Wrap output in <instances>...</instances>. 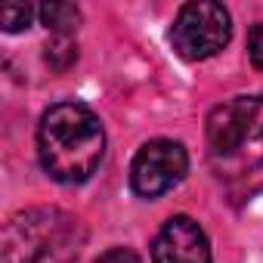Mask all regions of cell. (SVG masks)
Instances as JSON below:
<instances>
[{"label": "cell", "instance_id": "obj_1", "mask_svg": "<svg viewBox=\"0 0 263 263\" xmlns=\"http://www.w3.org/2000/svg\"><path fill=\"white\" fill-rule=\"evenodd\" d=\"M105 152L102 121L84 102H56L37 124L41 167L65 186L84 183L96 174Z\"/></svg>", "mask_w": 263, "mask_h": 263}, {"label": "cell", "instance_id": "obj_2", "mask_svg": "<svg viewBox=\"0 0 263 263\" xmlns=\"http://www.w3.org/2000/svg\"><path fill=\"white\" fill-rule=\"evenodd\" d=\"M208 161L220 180L263 171V96H232L208 115Z\"/></svg>", "mask_w": 263, "mask_h": 263}, {"label": "cell", "instance_id": "obj_3", "mask_svg": "<svg viewBox=\"0 0 263 263\" xmlns=\"http://www.w3.org/2000/svg\"><path fill=\"white\" fill-rule=\"evenodd\" d=\"M87 229L59 208H28L4 229V263H68L81 254Z\"/></svg>", "mask_w": 263, "mask_h": 263}, {"label": "cell", "instance_id": "obj_4", "mask_svg": "<svg viewBox=\"0 0 263 263\" xmlns=\"http://www.w3.org/2000/svg\"><path fill=\"white\" fill-rule=\"evenodd\" d=\"M229 37H232L229 13L223 10V4H214V0L186 4L180 10V16L174 19V28H171L174 50L192 62L217 56L229 44Z\"/></svg>", "mask_w": 263, "mask_h": 263}, {"label": "cell", "instance_id": "obj_5", "mask_svg": "<svg viewBox=\"0 0 263 263\" xmlns=\"http://www.w3.org/2000/svg\"><path fill=\"white\" fill-rule=\"evenodd\" d=\"M189 171V155L174 140L146 143L130 164V186L143 198H158L171 192Z\"/></svg>", "mask_w": 263, "mask_h": 263}, {"label": "cell", "instance_id": "obj_6", "mask_svg": "<svg viewBox=\"0 0 263 263\" xmlns=\"http://www.w3.org/2000/svg\"><path fill=\"white\" fill-rule=\"evenodd\" d=\"M152 260L155 263H211V245L204 229L192 217H171L155 241H152Z\"/></svg>", "mask_w": 263, "mask_h": 263}, {"label": "cell", "instance_id": "obj_7", "mask_svg": "<svg viewBox=\"0 0 263 263\" xmlns=\"http://www.w3.org/2000/svg\"><path fill=\"white\" fill-rule=\"evenodd\" d=\"M37 13H41L44 25L50 31H56V34H71L81 25V10L74 4H65V0H50V4H44Z\"/></svg>", "mask_w": 263, "mask_h": 263}, {"label": "cell", "instance_id": "obj_8", "mask_svg": "<svg viewBox=\"0 0 263 263\" xmlns=\"http://www.w3.org/2000/svg\"><path fill=\"white\" fill-rule=\"evenodd\" d=\"M31 19H34V7L31 4H4V10H0V25H4V31H22V28H28L31 25Z\"/></svg>", "mask_w": 263, "mask_h": 263}, {"label": "cell", "instance_id": "obj_9", "mask_svg": "<svg viewBox=\"0 0 263 263\" xmlns=\"http://www.w3.org/2000/svg\"><path fill=\"white\" fill-rule=\"evenodd\" d=\"M248 56H251L254 68L263 71V22H257L248 34Z\"/></svg>", "mask_w": 263, "mask_h": 263}, {"label": "cell", "instance_id": "obj_10", "mask_svg": "<svg viewBox=\"0 0 263 263\" xmlns=\"http://www.w3.org/2000/svg\"><path fill=\"white\" fill-rule=\"evenodd\" d=\"M96 263H140V257L130 251V248H111V251L99 254Z\"/></svg>", "mask_w": 263, "mask_h": 263}]
</instances>
